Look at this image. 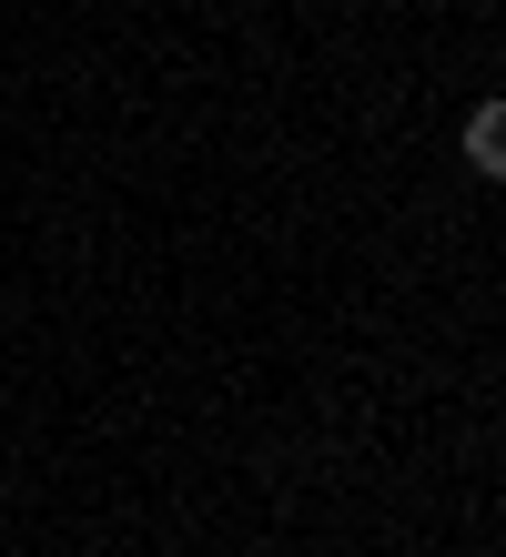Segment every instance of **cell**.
I'll return each mask as SVG.
<instances>
[{
  "instance_id": "obj_1",
  "label": "cell",
  "mask_w": 506,
  "mask_h": 557,
  "mask_svg": "<svg viewBox=\"0 0 506 557\" xmlns=\"http://www.w3.org/2000/svg\"><path fill=\"white\" fill-rule=\"evenodd\" d=\"M466 173L506 183V91H486V102L466 112Z\"/></svg>"
}]
</instances>
